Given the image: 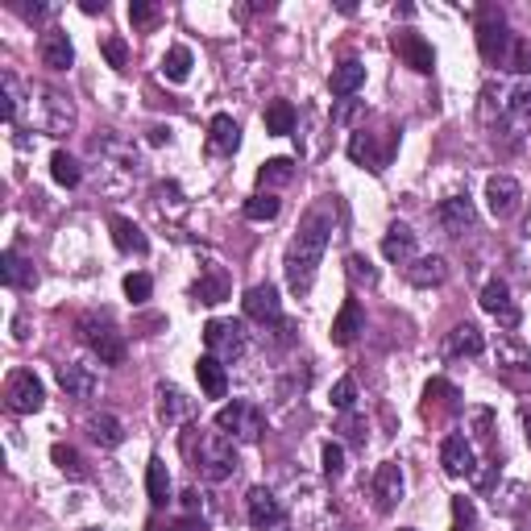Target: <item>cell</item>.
I'll use <instances>...</instances> for the list:
<instances>
[{
    "mask_svg": "<svg viewBox=\"0 0 531 531\" xmlns=\"http://www.w3.org/2000/svg\"><path fill=\"white\" fill-rule=\"evenodd\" d=\"M449 278V262L440 254H432V257H415V262L407 266V283L411 286H440Z\"/></svg>",
    "mask_w": 531,
    "mask_h": 531,
    "instance_id": "83f0119b",
    "label": "cell"
},
{
    "mask_svg": "<svg viewBox=\"0 0 531 531\" xmlns=\"http://www.w3.org/2000/svg\"><path fill=\"white\" fill-rule=\"evenodd\" d=\"M361 83H366V62H358V59L337 62V67H332V75H328V88H332V96H340V100H349Z\"/></svg>",
    "mask_w": 531,
    "mask_h": 531,
    "instance_id": "4316f807",
    "label": "cell"
},
{
    "mask_svg": "<svg viewBox=\"0 0 531 531\" xmlns=\"http://www.w3.org/2000/svg\"><path fill=\"white\" fill-rule=\"evenodd\" d=\"M345 275L353 278L358 286H374V283H378V266L369 262L366 254H349L345 257Z\"/></svg>",
    "mask_w": 531,
    "mask_h": 531,
    "instance_id": "7bdbcfd3",
    "label": "cell"
},
{
    "mask_svg": "<svg viewBox=\"0 0 531 531\" xmlns=\"http://www.w3.org/2000/svg\"><path fill=\"white\" fill-rule=\"evenodd\" d=\"M100 54L108 59V67H113V71H125V67H129V42L116 38V33H108V38L100 42Z\"/></svg>",
    "mask_w": 531,
    "mask_h": 531,
    "instance_id": "f6af8a7d",
    "label": "cell"
},
{
    "mask_svg": "<svg viewBox=\"0 0 531 531\" xmlns=\"http://www.w3.org/2000/svg\"><path fill=\"white\" fill-rule=\"evenodd\" d=\"M398 531H415V527H398Z\"/></svg>",
    "mask_w": 531,
    "mask_h": 531,
    "instance_id": "6125c7cd",
    "label": "cell"
},
{
    "mask_svg": "<svg viewBox=\"0 0 531 531\" xmlns=\"http://www.w3.org/2000/svg\"><path fill=\"white\" fill-rule=\"evenodd\" d=\"M129 21L137 25V30L154 25V21H158V5H145V0H133V5H129Z\"/></svg>",
    "mask_w": 531,
    "mask_h": 531,
    "instance_id": "816d5d0a",
    "label": "cell"
},
{
    "mask_svg": "<svg viewBox=\"0 0 531 531\" xmlns=\"http://www.w3.org/2000/svg\"><path fill=\"white\" fill-rule=\"evenodd\" d=\"M38 54H42V67H51V71H71L75 67V46L71 38L62 30H46L38 42Z\"/></svg>",
    "mask_w": 531,
    "mask_h": 531,
    "instance_id": "ac0fdd59",
    "label": "cell"
},
{
    "mask_svg": "<svg viewBox=\"0 0 531 531\" xmlns=\"http://www.w3.org/2000/svg\"><path fill=\"white\" fill-rule=\"evenodd\" d=\"M195 378H200V390H204L208 398H225V390H228V374H225V361H220V358L204 353V358L195 361Z\"/></svg>",
    "mask_w": 531,
    "mask_h": 531,
    "instance_id": "484cf974",
    "label": "cell"
},
{
    "mask_svg": "<svg viewBox=\"0 0 531 531\" xmlns=\"http://www.w3.org/2000/svg\"><path fill=\"white\" fill-rule=\"evenodd\" d=\"M382 257H387V262H398V266L415 262V233H411V225L395 220V225L387 228V237H382Z\"/></svg>",
    "mask_w": 531,
    "mask_h": 531,
    "instance_id": "ffe728a7",
    "label": "cell"
},
{
    "mask_svg": "<svg viewBox=\"0 0 531 531\" xmlns=\"http://www.w3.org/2000/svg\"><path fill=\"white\" fill-rule=\"evenodd\" d=\"M191 295L200 299V303H220V299H228V278L220 275V270H212V275H204L191 286Z\"/></svg>",
    "mask_w": 531,
    "mask_h": 531,
    "instance_id": "ab89813d",
    "label": "cell"
},
{
    "mask_svg": "<svg viewBox=\"0 0 531 531\" xmlns=\"http://www.w3.org/2000/svg\"><path fill=\"white\" fill-rule=\"evenodd\" d=\"M241 312L257 324H283V303H278V291L270 283L249 286L246 299H241Z\"/></svg>",
    "mask_w": 531,
    "mask_h": 531,
    "instance_id": "30bf717a",
    "label": "cell"
},
{
    "mask_svg": "<svg viewBox=\"0 0 531 531\" xmlns=\"http://www.w3.org/2000/svg\"><path fill=\"white\" fill-rule=\"evenodd\" d=\"M208 142H212L216 154H233L237 145H241V125H237L228 113L212 116V125H208Z\"/></svg>",
    "mask_w": 531,
    "mask_h": 531,
    "instance_id": "f546056e",
    "label": "cell"
},
{
    "mask_svg": "<svg viewBox=\"0 0 531 531\" xmlns=\"http://www.w3.org/2000/svg\"><path fill=\"white\" fill-rule=\"evenodd\" d=\"M92 150L104 154L108 163L121 166V171H129V174L142 171V150H137L133 142H125V137H116V133H100V137L92 142Z\"/></svg>",
    "mask_w": 531,
    "mask_h": 531,
    "instance_id": "e0dca14e",
    "label": "cell"
},
{
    "mask_svg": "<svg viewBox=\"0 0 531 531\" xmlns=\"http://www.w3.org/2000/svg\"><path fill=\"white\" fill-rule=\"evenodd\" d=\"M523 419H527V444H531V403H523Z\"/></svg>",
    "mask_w": 531,
    "mask_h": 531,
    "instance_id": "94428289",
    "label": "cell"
},
{
    "mask_svg": "<svg viewBox=\"0 0 531 531\" xmlns=\"http://www.w3.org/2000/svg\"><path fill=\"white\" fill-rule=\"evenodd\" d=\"M332 407H337V411H353V407H358V382L340 378L337 387H332Z\"/></svg>",
    "mask_w": 531,
    "mask_h": 531,
    "instance_id": "f907efd6",
    "label": "cell"
},
{
    "mask_svg": "<svg viewBox=\"0 0 531 531\" xmlns=\"http://www.w3.org/2000/svg\"><path fill=\"white\" fill-rule=\"evenodd\" d=\"M204 345L212 358L220 361H237L246 353L249 337H246V324L241 320H208L204 324Z\"/></svg>",
    "mask_w": 531,
    "mask_h": 531,
    "instance_id": "52a82bcc",
    "label": "cell"
},
{
    "mask_svg": "<svg viewBox=\"0 0 531 531\" xmlns=\"http://www.w3.org/2000/svg\"><path fill=\"white\" fill-rule=\"evenodd\" d=\"M54 374H59V387L67 390V398H92L96 395V387H100V382H96V374L88 366H79V361H62L59 369H54Z\"/></svg>",
    "mask_w": 531,
    "mask_h": 531,
    "instance_id": "d6986e66",
    "label": "cell"
},
{
    "mask_svg": "<svg viewBox=\"0 0 531 531\" xmlns=\"http://www.w3.org/2000/svg\"><path fill=\"white\" fill-rule=\"evenodd\" d=\"M0 278H5V286H13V291H33V286H38V270H33L17 249H5V257H0Z\"/></svg>",
    "mask_w": 531,
    "mask_h": 531,
    "instance_id": "cb8c5ba5",
    "label": "cell"
},
{
    "mask_svg": "<svg viewBox=\"0 0 531 531\" xmlns=\"http://www.w3.org/2000/svg\"><path fill=\"white\" fill-rule=\"evenodd\" d=\"M216 428L225 432V436L233 440H257L266 432V415L257 403H249V398H233L228 407H220V415H216Z\"/></svg>",
    "mask_w": 531,
    "mask_h": 531,
    "instance_id": "5b68a950",
    "label": "cell"
},
{
    "mask_svg": "<svg viewBox=\"0 0 531 531\" xmlns=\"http://www.w3.org/2000/svg\"><path fill=\"white\" fill-rule=\"evenodd\" d=\"M191 51L187 46H171L166 51V59H163V79H171V83H187V75H191Z\"/></svg>",
    "mask_w": 531,
    "mask_h": 531,
    "instance_id": "8d00e7d4",
    "label": "cell"
},
{
    "mask_svg": "<svg viewBox=\"0 0 531 531\" xmlns=\"http://www.w3.org/2000/svg\"><path fill=\"white\" fill-rule=\"evenodd\" d=\"M75 328H79V340L92 349L104 366H121L125 361V337L113 328V320L108 316H79V324Z\"/></svg>",
    "mask_w": 531,
    "mask_h": 531,
    "instance_id": "3957f363",
    "label": "cell"
},
{
    "mask_svg": "<svg viewBox=\"0 0 531 531\" xmlns=\"http://www.w3.org/2000/svg\"><path fill=\"white\" fill-rule=\"evenodd\" d=\"M166 137H171V133H166V129H150V142H154V145H163Z\"/></svg>",
    "mask_w": 531,
    "mask_h": 531,
    "instance_id": "91938a15",
    "label": "cell"
},
{
    "mask_svg": "<svg viewBox=\"0 0 531 531\" xmlns=\"http://www.w3.org/2000/svg\"><path fill=\"white\" fill-rule=\"evenodd\" d=\"M507 125H515L519 133H531V88H519L507 100Z\"/></svg>",
    "mask_w": 531,
    "mask_h": 531,
    "instance_id": "74e56055",
    "label": "cell"
},
{
    "mask_svg": "<svg viewBox=\"0 0 531 531\" xmlns=\"http://www.w3.org/2000/svg\"><path fill=\"white\" fill-rule=\"evenodd\" d=\"M42 129L51 137H67L75 129V104L62 92H42Z\"/></svg>",
    "mask_w": 531,
    "mask_h": 531,
    "instance_id": "8fae6325",
    "label": "cell"
},
{
    "mask_svg": "<svg viewBox=\"0 0 531 531\" xmlns=\"http://www.w3.org/2000/svg\"><path fill=\"white\" fill-rule=\"evenodd\" d=\"M424 398H428V403H432V398H436V403H444V407H457V387H452V382H444V378H432L428 382V387H424Z\"/></svg>",
    "mask_w": 531,
    "mask_h": 531,
    "instance_id": "681fc988",
    "label": "cell"
},
{
    "mask_svg": "<svg viewBox=\"0 0 531 531\" xmlns=\"http://www.w3.org/2000/svg\"><path fill=\"white\" fill-rule=\"evenodd\" d=\"M17 9H21V17H30V21H38V17H46V13H51L46 5H17Z\"/></svg>",
    "mask_w": 531,
    "mask_h": 531,
    "instance_id": "6f0895ef",
    "label": "cell"
},
{
    "mask_svg": "<svg viewBox=\"0 0 531 531\" xmlns=\"http://www.w3.org/2000/svg\"><path fill=\"white\" fill-rule=\"evenodd\" d=\"M150 531H204V523H195V519H179V523H171V527H158V523H154Z\"/></svg>",
    "mask_w": 531,
    "mask_h": 531,
    "instance_id": "11a10c76",
    "label": "cell"
},
{
    "mask_svg": "<svg viewBox=\"0 0 531 531\" xmlns=\"http://www.w3.org/2000/svg\"><path fill=\"white\" fill-rule=\"evenodd\" d=\"M332 241V204H320L299 220V233L291 237L286 246V257H283V270H286V286L291 295L303 299L316 283V270L324 262V249Z\"/></svg>",
    "mask_w": 531,
    "mask_h": 531,
    "instance_id": "6da1fadb",
    "label": "cell"
},
{
    "mask_svg": "<svg viewBox=\"0 0 531 531\" xmlns=\"http://www.w3.org/2000/svg\"><path fill=\"white\" fill-rule=\"evenodd\" d=\"M108 228H113V241L121 254H133V257H145L150 254V237L142 233V225H133L129 216H113L108 220Z\"/></svg>",
    "mask_w": 531,
    "mask_h": 531,
    "instance_id": "603a6c76",
    "label": "cell"
},
{
    "mask_svg": "<svg viewBox=\"0 0 531 531\" xmlns=\"http://www.w3.org/2000/svg\"><path fill=\"white\" fill-rule=\"evenodd\" d=\"M361 113H366V104H361V100H340L337 108H332V121H337V125H349V121H358Z\"/></svg>",
    "mask_w": 531,
    "mask_h": 531,
    "instance_id": "f5cc1de1",
    "label": "cell"
},
{
    "mask_svg": "<svg viewBox=\"0 0 531 531\" xmlns=\"http://www.w3.org/2000/svg\"><path fill=\"white\" fill-rule=\"evenodd\" d=\"M436 225L449 237L470 233V228L478 225V208H473L470 195H449V200H440L436 204Z\"/></svg>",
    "mask_w": 531,
    "mask_h": 531,
    "instance_id": "ba28073f",
    "label": "cell"
},
{
    "mask_svg": "<svg viewBox=\"0 0 531 531\" xmlns=\"http://www.w3.org/2000/svg\"><path fill=\"white\" fill-rule=\"evenodd\" d=\"M502 67L515 71V75H527L531 71V42L515 33V42H511V51H507V62H502Z\"/></svg>",
    "mask_w": 531,
    "mask_h": 531,
    "instance_id": "ee69618b",
    "label": "cell"
},
{
    "mask_svg": "<svg viewBox=\"0 0 531 531\" xmlns=\"http://www.w3.org/2000/svg\"><path fill=\"white\" fill-rule=\"evenodd\" d=\"M283 212V204H278L270 191H257L246 200V220H254V225H266V220H275V216Z\"/></svg>",
    "mask_w": 531,
    "mask_h": 531,
    "instance_id": "60d3db41",
    "label": "cell"
},
{
    "mask_svg": "<svg viewBox=\"0 0 531 531\" xmlns=\"http://www.w3.org/2000/svg\"><path fill=\"white\" fill-rule=\"evenodd\" d=\"M340 432H349V440H353V444H366V432H361L358 419H345V428H340Z\"/></svg>",
    "mask_w": 531,
    "mask_h": 531,
    "instance_id": "9f6ffc18",
    "label": "cell"
},
{
    "mask_svg": "<svg viewBox=\"0 0 531 531\" xmlns=\"http://www.w3.org/2000/svg\"><path fill=\"white\" fill-rule=\"evenodd\" d=\"M486 204H490V212L498 216V220H507V216L519 212L523 187L515 183L511 174H490V183H486Z\"/></svg>",
    "mask_w": 531,
    "mask_h": 531,
    "instance_id": "7c38bea8",
    "label": "cell"
},
{
    "mask_svg": "<svg viewBox=\"0 0 531 531\" xmlns=\"http://www.w3.org/2000/svg\"><path fill=\"white\" fill-rule=\"evenodd\" d=\"M481 349H486V337H481V328L470 324V320L449 332V353L452 358H478Z\"/></svg>",
    "mask_w": 531,
    "mask_h": 531,
    "instance_id": "f1b7e54d",
    "label": "cell"
},
{
    "mask_svg": "<svg viewBox=\"0 0 531 531\" xmlns=\"http://www.w3.org/2000/svg\"><path fill=\"white\" fill-rule=\"evenodd\" d=\"M395 51L415 75H432V67H436V51H432V42H424L419 33H411V30L395 33Z\"/></svg>",
    "mask_w": 531,
    "mask_h": 531,
    "instance_id": "9a60e30c",
    "label": "cell"
},
{
    "mask_svg": "<svg viewBox=\"0 0 531 531\" xmlns=\"http://www.w3.org/2000/svg\"><path fill=\"white\" fill-rule=\"evenodd\" d=\"M51 461L59 465L62 478H71V481H88V465H83L79 449H71V444H54L51 449Z\"/></svg>",
    "mask_w": 531,
    "mask_h": 531,
    "instance_id": "836d02e7",
    "label": "cell"
},
{
    "mask_svg": "<svg viewBox=\"0 0 531 531\" xmlns=\"http://www.w3.org/2000/svg\"><path fill=\"white\" fill-rule=\"evenodd\" d=\"M403 490H407L403 470H398L395 461H382L378 470H374V498H378V511H395L398 502H403Z\"/></svg>",
    "mask_w": 531,
    "mask_h": 531,
    "instance_id": "2e32d148",
    "label": "cell"
},
{
    "mask_svg": "<svg viewBox=\"0 0 531 531\" xmlns=\"http://www.w3.org/2000/svg\"><path fill=\"white\" fill-rule=\"evenodd\" d=\"M183 502H187V511H200V494H195V490H187Z\"/></svg>",
    "mask_w": 531,
    "mask_h": 531,
    "instance_id": "680465c9",
    "label": "cell"
},
{
    "mask_svg": "<svg viewBox=\"0 0 531 531\" xmlns=\"http://www.w3.org/2000/svg\"><path fill=\"white\" fill-rule=\"evenodd\" d=\"M349 158H353V163H361V166H369L374 174H382V171H387V163H390V150H378L374 133L358 129L353 137H349Z\"/></svg>",
    "mask_w": 531,
    "mask_h": 531,
    "instance_id": "44dd1931",
    "label": "cell"
},
{
    "mask_svg": "<svg viewBox=\"0 0 531 531\" xmlns=\"http://www.w3.org/2000/svg\"><path fill=\"white\" fill-rule=\"evenodd\" d=\"M358 332H366V312H361L358 299H345L340 316L332 320V345H353Z\"/></svg>",
    "mask_w": 531,
    "mask_h": 531,
    "instance_id": "d4e9b609",
    "label": "cell"
},
{
    "mask_svg": "<svg viewBox=\"0 0 531 531\" xmlns=\"http://www.w3.org/2000/svg\"><path fill=\"white\" fill-rule=\"evenodd\" d=\"M481 312H486V316H494L498 320L502 328H515L519 324V307H515V299H511V286L502 283V278H490V283L481 286Z\"/></svg>",
    "mask_w": 531,
    "mask_h": 531,
    "instance_id": "9c48e42d",
    "label": "cell"
},
{
    "mask_svg": "<svg viewBox=\"0 0 531 531\" xmlns=\"http://www.w3.org/2000/svg\"><path fill=\"white\" fill-rule=\"evenodd\" d=\"M246 511L257 531H275L278 523H283V502L266 490V486H254V490L246 494Z\"/></svg>",
    "mask_w": 531,
    "mask_h": 531,
    "instance_id": "5bb4252c",
    "label": "cell"
},
{
    "mask_svg": "<svg viewBox=\"0 0 531 531\" xmlns=\"http://www.w3.org/2000/svg\"><path fill=\"white\" fill-rule=\"evenodd\" d=\"M191 411H195V403L174 382H158V419L163 424H183Z\"/></svg>",
    "mask_w": 531,
    "mask_h": 531,
    "instance_id": "7402d4cb",
    "label": "cell"
},
{
    "mask_svg": "<svg viewBox=\"0 0 531 531\" xmlns=\"http://www.w3.org/2000/svg\"><path fill=\"white\" fill-rule=\"evenodd\" d=\"M295 179V163L291 158H270V163H262V171H257V187H283Z\"/></svg>",
    "mask_w": 531,
    "mask_h": 531,
    "instance_id": "f35d334b",
    "label": "cell"
},
{
    "mask_svg": "<svg viewBox=\"0 0 531 531\" xmlns=\"http://www.w3.org/2000/svg\"><path fill=\"white\" fill-rule=\"evenodd\" d=\"M320 461H324V478L337 481L340 473H345V449H340L337 440H328L324 449H320Z\"/></svg>",
    "mask_w": 531,
    "mask_h": 531,
    "instance_id": "bcb514c9",
    "label": "cell"
},
{
    "mask_svg": "<svg viewBox=\"0 0 531 531\" xmlns=\"http://www.w3.org/2000/svg\"><path fill=\"white\" fill-rule=\"evenodd\" d=\"M125 295H129V303H145V299L154 295V278L142 275V270H137V275H129V278H125Z\"/></svg>",
    "mask_w": 531,
    "mask_h": 531,
    "instance_id": "c3c4849f",
    "label": "cell"
},
{
    "mask_svg": "<svg viewBox=\"0 0 531 531\" xmlns=\"http://www.w3.org/2000/svg\"><path fill=\"white\" fill-rule=\"evenodd\" d=\"M498 366L507 369V374H531V353L519 345V340L502 337L498 340Z\"/></svg>",
    "mask_w": 531,
    "mask_h": 531,
    "instance_id": "d6a6232c",
    "label": "cell"
},
{
    "mask_svg": "<svg viewBox=\"0 0 531 531\" xmlns=\"http://www.w3.org/2000/svg\"><path fill=\"white\" fill-rule=\"evenodd\" d=\"M457 531H465V527H457Z\"/></svg>",
    "mask_w": 531,
    "mask_h": 531,
    "instance_id": "be15d7a7",
    "label": "cell"
},
{
    "mask_svg": "<svg viewBox=\"0 0 531 531\" xmlns=\"http://www.w3.org/2000/svg\"><path fill=\"white\" fill-rule=\"evenodd\" d=\"M154 195H158V208H163V212L166 208H171L174 216L187 212V200H183V191H179V183H158V191Z\"/></svg>",
    "mask_w": 531,
    "mask_h": 531,
    "instance_id": "7dc6e473",
    "label": "cell"
},
{
    "mask_svg": "<svg viewBox=\"0 0 531 531\" xmlns=\"http://www.w3.org/2000/svg\"><path fill=\"white\" fill-rule=\"evenodd\" d=\"M515 33L507 30V17H502L498 5H481L478 9V51L486 62H507V51H511Z\"/></svg>",
    "mask_w": 531,
    "mask_h": 531,
    "instance_id": "277c9868",
    "label": "cell"
},
{
    "mask_svg": "<svg viewBox=\"0 0 531 531\" xmlns=\"http://www.w3.org/2000/svg\"><path fill=\"white\" fill-rule=\"evenodd\" d=\"M0 83H5V121H9V125H17L21 104H25V88H21V79H17L13 71H5V75H0Z\"/></svg>",
    "mask_w": 531,
    "mask_h": 531,
    "instance_id": "b9f144b4",
    "label": "cell"
},
{
    "mask_svg": "<svg viewBox=\"0 0 531 531\" xmlns=\"http://www.w3.org/2000/svg\"><path fill=\"white\" fill-rule=\"evenodd\" d=\"M51 174H54V183H59V187H79V183H83V166L75 163L67 150H54Z\"/></svg>",
    "mask_w": 531,
    "mask_h": 531,
    "instance_id": "d590c367",
    "label": "cell"
},
{
    "mask_svg": "<svg viewBox=\"0 0 531 531\" xmlns=\"http://www.w3.org/2000/svg\"><path fill=\"white\" fill-rule=\"evenodd\" d=\"M183 452L191 457L195 473H200L204 481H225L241 470V457H237L233 436H225L220 428L216 432L195 428L191 436H183Z\"/></svg>",
    "mask_w": 531,
    "mask_h": 531,
    "instance_id": "7a4b0ae2",
    "label": "cell"
},
{
    "mask_svg": "<svg viewBox=\"0 0 531 531\" xmlns=\"http://www.w3.org/2000/svg\"><path fill=\"white\" fill-rule=\"evenodd\" d=\"M266 133H275V137L295 133V108H291V100H270L266 104Z\"/></svg>",
    "mask_w": 531,
    "mask_h": 531,
    "instance_id": "e575fe53",
    "label": "cell"
},
{
    "mask_svg": "<svg viewBox=\"0 0 531 531\" xmlns=\"http://www.w3.org/2000/svg\"><path fill=\"white\" fill-rule=\"evenodd\" d=\"M440 465H444V473L449 478H470L473 473V444L470 436H461V432H452V436H444V444H440Z\"/></svg>",
    "mask_w": 531,
    "mask_h": 531,
    "instance_id": "4fadbf2b",
    "label": "cell"
},
{
    "mask_svg": "<svg viewBox=\"0 0 531 531\" xmlns=\"http://www.w3.org/2000/svg\"><path fill=\"white\" fill-rule=\"evenodd\" d=\"M452 515H457L461 523H473V502L470 498H452Z\"/></svg>",
    "mask_w": 531,
    "mask_h": 531,
    "instance_id": "db71d44e",
    "label": "cell"
},
{
    "mask_svg": "<svg viewBox=\"0 0 531 531\" xmlns=\"http://www.w3.org/2000/svg\"><path fill=\"white\" fill-rule=\"evenodd\" d=\"M42 403H46V387H42L38 374L33 369H13L9 382H5V407L13 415H33V411H42Z\"/></svg>",
    "mask_w": 531,
    "mask_h": 531,
    "instance_id": "8992f818",
    "label": "cell"
},
{
    "mask_svg": "<svg viewBox=\"0 0 531 531\" xmlns=\"http://www.w3.org/2000/svg\"><path fill=\"white\" fill-rule=\"evenodd\" d=\"M88 432H92V440L100 444V449H116V444H125V424L116 415H96L92 424H88Z\"/></svg>",
    "mask_w": 531,
    "mask_h": 531,
    "instance_id": "1f68e13d",
    "label": "cell"
},
{
    "mask_svg": "<svg viewBox=\"0 0 531 531\" xmlns=\"http://www.w3.org/2000/svg\"><path fill=\"white\" fill-rule=\"evenodd\" d=\"M145 494H150L154 507L171 502V470H166L163 457H150V465H145Z\"/></svg>",
    "mask_w": 531,
    "mask_h": 531,
    "instance_id": "4dcf8cb0",
    "label": "cell"
}]
</instances>
